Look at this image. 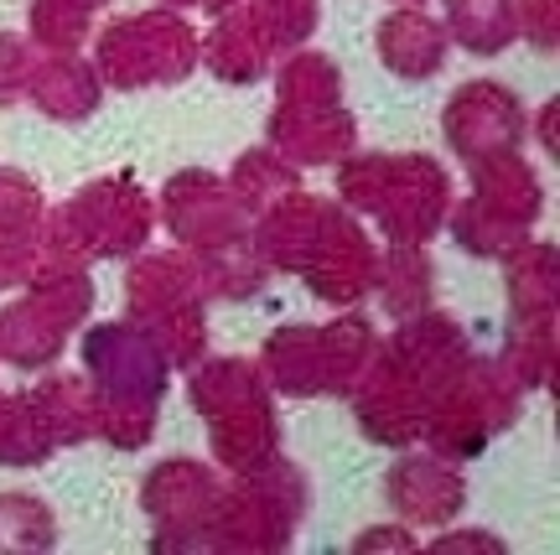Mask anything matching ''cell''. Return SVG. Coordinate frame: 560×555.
Returning <instances> with one entry per match:
<instances>
[]
</instances>
